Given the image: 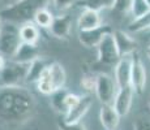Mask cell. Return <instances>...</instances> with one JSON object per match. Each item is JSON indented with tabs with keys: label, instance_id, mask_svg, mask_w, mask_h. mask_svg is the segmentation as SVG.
<instances>
[{
	"label": "cell",
	"instance_id": "24",
	"mask_svg": "<svg viewBox=\"0 0 150 130\" xmlns=\"http://www.w3.org/2000/svg\"><path fill=\"white\" fill-rule=\"evenodd\" d=\"M150 9V5L148 4L146 0H132V7H131V16L132 20H136L145 14Z\"/></svg>",
	"mask_w": 150,
	"mask_h": 130
},
{
	"label": "cell",
	"instance_id": "14",
	"mask_svg": "<svg viewBox=\"0 0 150 130\" xmlns=\"http://www.w3.org/2000/svg\"><path fill=\"white\" fill-rule=\"evenodd\" d=\"M114 38L120 56H129V55H134L137 52L138 43L128 31L114 30Z\"/></svg>",
	"mask_w": 150,
	"mask_h": 130
},
{
	"label": "cell",
	"instance_id": "10",
	"mask_svg": "<svg viewBox=\"0 0 150 130\" xmlns=\"http://www.w3.org/2000/svg\"><path fill=\"white\" fill-rule=\"evenodd\" d=\"M146 81H148L146 68H145V65H144L142 60L137 56V53H134L133 55V65H132L131 86L133 87V90L137 95H141L145 91Z\"/></svg>",
	"mask_w": 150,
	"mask_h": 130
},
{
	"label": "cell",
	"instance_id": "13",
	"mask_svg": "<svg viewBox=\"0 0 150 130\" xmlns=\"http://www.w3.org/2000/svg\"><path fill=\"white\" fill-rule=\"evenodd\" d=\"M91 105H93V98L90 96V94L81 95L80 102L74 107H72L62 118L64 121H67V122H80L85 117V115L89 112Z\"/></svg>",
	"mask_w": 150,
	"mask_h": 130
},
{
	"label": "cell",
	"instance_id": "25",
	"mask_svg": "<svg viewBox=\"0 0 150 130\" xmlns=\"http://www.w3.org/2000/svg\"><path fill=\"white\" fill-rule=\"evenodd\" d=\"M131 7H132V0H114L111 11L115 14L125 16V14L131 13Z\"/></svg>",
	"mask_w": 150,
	"mask_h": 130
},
{
	"label": "cell",
	"instance_id": "5",
	"mask_svg": "<svg viewBox=\"0 0 150 130\" xmlns=\"http://www.w3.org/2000/svg\"><path fill=\"white\" fill-rule=\"evenodd\" d=\"M22 43L20 37V25L13 22L4 21V27L0 34V53H3L7 59H12Z\"/></svg>",
	"mask_w": 150,
	"mask_h": 130
},
{
	"label": "cell",
	"instance_id": "38",
	"mask_svg": "<svg viewBox=\"0 0 150 130\" xmlns=\"http://www.w3.org/2000/svg\"><path fill=\"white\" fill-rule=\"evenodd\" d=\"M0 3H1V1H0Z\"/></svg>",
	"mask_w": 150,
	"mask_h": 130
},
{
	"label": "cell",
	"instance_id": "29",
	"mask_svg": "<svg viewBox=\"0 0 150 130\" xmlns=\"http://www.w3.org/2000/svg\"><path fill=\"white\" fill-rule=\"evenodd\" d=\"M133 130H150V118L146 116H138L133 121Z\"/></svg>",
	"mask_w": 150,
	"mask_h": 130
},
{
	"label": "cell",
	"instance_id": "19",
	"mask_svg": "<svg viewBox=\"0 0 150 130\" xmlns=\"http://www.w3.org/2000/svg\"><path fill=\"white\" fill-rule=\"evenodd\" d=\"M50 63L45 59V57L39 56L38 59H35L34 61H31L29 64L28 69V76H26V85H35L38 82V79L41 78L43 72L46 70V68L48 66Z\"/></svg>",
	"mask_w": 150,
	"mask_h": 130
},
{
	"label": "cell",
	"instance_id": "9",
	"mask_svg": "<svg viewBox=\"0 0 150 130\" xmlns=\"http://www.w3.org/2000/svg\"><path fill=\"white\" fill-rule=\"evenodd\" d=\"M132 65H133V55H129V56H122L114 66V78L119 89L131 85Z\"/></svg>",
	"mask_w": 150,
	"mask_h": 130
},
{
	"label": "cell",
	"instance_id": "1",
	"mask_svg": "<svg viewBox=\"0 0 150 130\" xmlns=\"http://www.w3.org/2000/svg\"><path fill=\"white\" fill-rule=\"evenodd\" d=\"M35 98L25 86L0 89V122L20 125L33 117Z\"/></svg>",
	"mask_w": 150,
	"mask_h": 130
},
{
	"label": "cell",
	"instance_id": "30",
	"mask_svg": "<svg viewBox=\"0 0 150 130\" xmlns=\"http://www.w3.org/2000/svg\"><path fill=\"white\" fill-rule=\"evenodd\" d=\"M80 99H81V95H77V94H74V92L69 91L67 98H65V109H67V112L72 107L76 105V104L80 102ZM67 112H65V113H67Z\"/></svg>",
	"mask_w": 150,
	"mask_h": 130
},
{
	"label": "cell",
	"instance_id": "26",
	"mask_svg": "<svg viewBox=\"0 0 150 130\" xmlns=\"http://www.w3.org/2000/svg\"><path fill=\"white\" fill-rule=\"evenodd\" d=\"M52 8L59 13H67L73 5L79 3V0H51Z\"/></svg>",
	"mask_w": 150,
	"mask_h": 130
},
{
	"label": "cell",
	"instance_id": "18",
	"mask_svg": "<svg viewBox=\"0 0 150 130\" xmlns=\"http://www.w3.org/2000/svg\"><path fill=\"white\" fill-rule=\"evenodd\" d=\"M20 37L24 43L29 44H38L41 39V29L33 21H28L20 25Z\"/></svg>",
	"mask_w": 150,
	"mask_h": 130
},
{
	"label": "cell",
	"instance_id": "17",
	"mask_svg": "<svg viewBox=\"0 0 150 130\" xmlns=\"http://www.w3.org/2000/svg\"><path fill=\"white\" fill-rule=\"evenodd\" d=\"M41 56L39 55V48L38 44H29V43L22 42L20 44L18 50L16 51L14 56L11 60H14L17 63H22V64H30L35 59Z\"/></svg>",
	"mask_w": 150,
	"mask_h": 130
},
{
	"label": "cell",
	"instance_id": "31",
	"mask_svg": "<svg viewBox=\"0 0 150 130\" xmlns=\"http://www.w3.org/2000/svg\"><path fill=\"white\" fill-rule=\"evenodd\" d=\"M7 61H8L7 57H5L3 53H0V70H1V69L5 66V64H7Z\"/></svg>",
	"mask_w": 150,
	"mask_h": 130
},
{
	"label": "cell",
	"instance_id": "6",
	"mask_svg": "<svg viewBox=\"0 0 150 130\" xmlns=\"http://www.w3.org/2000/svg\"><path fill=\"white\" fill-rule=\"evenodd\" d=\"M117 90H119V86H117L114 76H110L107 73H98L96 76L94 94H96L100 105H112Z\"/></svg>",
	"mask_w": 150,
	"mask_h": 130
},
{
	"label": "cell",
	"instance_id": "22",
	"mask_svg": "<svg viewBox=\"0 0 150 130\" xmlns=\"http://www.w3.org/2000/svg\"><path fill=\"white\" fill-rule=\"evenodd\" d=\"M150 30V9L145 14L138 17L136 20H132L128 25V31L131 33H142V31Z\"/></svg>",
	"mask_w": 150,
	"mask_h": 130
},
{
	"label": "cell",
	"instance_id": "34",
	"mask_svg": "<svg viewBox=\"0 0 150 130\" xmlns=\"http://www.w3.org/2000/svg\"><path fill=\"white\" fill-rule=\"evenodd\" d=\"M146 56H148L149 60H150V46H149L148 48H146Z\"/></svg>",
	"mask_w": 150,
	"mask_h": 130
},
{
	"label": "cell",
	"instance_id": "7",
	"mask_svg": "<svg viewBox=\"0 0 150 130\" xmlns=\"http://www.w3.org/2000/svg\"><path fill=\"white\" fill-rule=\"evenodd\" d=\"M120 57L122 56L117 50L114 33H110L97 47V63L103 66H115Z\"/></svg>",
	"mask_w": 150,
	"mask_h": 130
},
{
	"label": "cell",
	"instance_id": "11",
	"mask_svg": "<svg viewBox=\"0 0 150 130\" xmlns=\"http://www.w3.org/2000/svg\"><path fill=\"white\" fill-rule=\"evenodd\" d=\"M134 95H136V92H134L133 87L131 85L125 86V87H120L117 90V94L115 96L112 105H114V108L116 109V112L122 117L127 116L129 113V111L132 108V104H133Z\"/></svg>",
	"mask_w": 150,
	"mask_h": 130
},
{
	"label": "cell",
	"instance_id": "23",
	"mask_svg": "<svg viewBox=\"0 0 150 130\" xmlns=\"http://www.w3.org/2000/svg\"><path fill=\"white\" fill-rule=\"evenodd\" d=\"M77 4L81 5L82 9H91V11H97L100 12L103 9H111L114 0H79Z\"/></svg>",
	"mask_w": 150,
	"mask_h": 130
},
{
	"label": "cell",
	"instance_id": "33",
	"mask_svg": "<svg viewBox=\"0 0 150 130\" xmlns=\"http://www.w3.org/2000/svg\"><path fill=\"white\" fill-rule=\"evenodd\" d=\"M3 27H4V20L0 16V34H1V31H3Z\"/></svg>",
	"mask_w": 150,
	"mask_h": 130
},
{
	"label": "cell",
	"instance_id": "3",
	"mask_svg": "<svg viewBox=\"0 0 150 130\" xmlns=\"http://www.w3.org/2000/svg\"><path fill=\"white\" fill-rule=\"evenodd\" d=\"M65 83H67V72L64 66L57 61H52L43 72L38 82L35 83V87L42 95L50 96L55 91L64 89Z\"/></svg>",
	"mask_w": 150,
	"mask_h": 130
},
{
	"label": "cell",
	"instance_id": "37",
	"mask_svg": "<svg viewBox=\"0 0 150 130\" xmlns=\"http://www.w3.org/2000/svg\"><path fill=\"white\" fill-rule=\"evenodd\" d=\"M149 34H150V30H149Z\"/></svg>",
	"mask_w": 150,
	"mask_h": 130
},
{
	"label": "cell",
	"instance_id": "28",
	"mask_svg": "<svg viewBox=\"0 0 150 130\" xmlns=\"http://www.w3.org/2000/svg\"><path fill=\"white\" fill-rule=\"evenodd\" d=\"M81 87L86 92H94V90H96V76L85 74L81 78Z\"/></svg>",
	"mask_w": 150,
	"mask_h": 130
},
{
	"label": "cell",
	"instance_id": "27",
	"mask_svg": "<svg viewBox=\"0 0 150 130\" xmlns=\"http://www.w3.org/2000/svg\"><path fill=\"white\" fill-rule=\"evenodd\" d=\"M57 129L59 130H88V128L85 126V124L82 121H80V122H67L63 118L57 122Z\"/></svg>",
	"mask_w": 150,
	"mask_h": 130
},
{
	"label": "cell",
	"instance_id": "4",
	"mask_svg": "<svg viewBox=\"0 0 150 130\" xmlns=\"http://www.w3.org/2000/svg\"><path fill=\"white\" fill-rule=\"evenodd\" d=\"M29 64L8 60L4 68L0 70V89L21 87L26 85Z\"/></svg>",
	"mask_w": 150,
	"mask_h": 130
},
{
	"label": "cell",
	"instance_id": "12",
	"mask_svg": "<svg viewBox=\"0 0 150 130\" xmlns=\"http://www.w3.org/2000/svg\"><path fill=\"white\" fill-rule=\"evenodd\" d=\"M72 26H73L72 17L68 13H59L57 16H55L48 31L56 39H68L72 33Z\"/></svg>",
	"mask_w": 150,
	"mask_h": 130
},
{
	"label": "cell",
	"instance_id": "8",
	"mask_svg": "<svg viewBox=\"0 0 150 130\" xmlns=\"http://www.w3.org/2000/svg\"><path fill=\"white\" fill-rule=\"evenodd\" d=\"M114 33L112 27L110 25H100L99 27L91 29V30H83L79 31V42L82 44V47L85 48H96L99 46V43L102 42V39L105 38L107 34Z\"/></svg>",
	"mask_w": 150,
	"mask_h": 130
},
{
	"label": "cell",
	"instance_id": "21",
	"mask_svg": "<svg viewBox=\"0 0 150 130\" xmlns=\"http://www.w3.org/2000/svg\"><path fill=\"white\" fill-rule=\"evenodd\" d=\"M54 18H55V14L46 7V8L39 9L38 12L35 13V16H34V18H33V22L38 26L39 29H50L54 22Z\"/></svg>",
	"mask_w": 150,
	"mask_h": 130
},
{
	"label": "cell",
	"instance_id": "16",
	"mask_svg": "<svg viewBox=\"0 0 150 130\" xmlns=\"http://www.w3.org/2000/svg\"><path fill=\"white\" fill-rule=\"evenodd\" d=\"M120 116L114 108V105H100L99 121L105 130H116L120 124Z\"/></svg>",
	"mask_w": 150,
	"mask_h": 130
},
{
	"label": "cell",
	"instance_id": "15",
	"mask_svg": "<svg viewBox=\"0 0 150 130\" xmlns=\"http://www.w3.org/2000/svg\"><path fill=\"white\" fill-rule=\"evenodd\" d=\"M100 25H103L102 16H100V12H97V11L82 9V12L80 13L79 18H77V29H79V31L91 30V29L99 27Z\"/></svg>",
	"mask_w": 150,
	"mask_h": 130
},
{
	"label": "cell",
	"instance_id": "35",
	"mask_svg": "<svg viewBox=\"0 0 150 130\" xmlns=\"http://www.w3.org/2000/svg\"><path fill=\"white\" fill-rule=\"evenodd\" d=\"M148 104H149V107H150V98H149V99H148Z\"/></svg>",
	"mask_w": 150,
	"mask_h": 130
},
{
	"label": "cell",
	"instance_id": "36",
	"mask_svg": "<svg viewBox=\"0 0 150 130\" xmlns=\"http://www.w3.org/2000/svg\"><path fill=\"white\" fill-rule=\"evenodd\" d=\"M146 1H148V4H149V5H150V0H146Z\"/></svg>",
	"mask_w": 150,
	"mask_h": 130
},
{
	"label": "cell",
	"instance_id": "2",
	"mask_svg": "<svg viewBox=\"0 0 150 130\" xmlns=\"http://www.w3.org/2000/svg\"><path fill=\"white\" fill-rule=\"evenodd\" d=\"M50 0H20L16 4L0 8V16L4 21L21 25L24 22L33 21L35 13L46 8Z\"/></svg>",
	"mask_w": 150,
	"mask_h": 130
},
{
	"label": "cell",
	"instance_id": "32",
	"mask_svg": "<svg viewBox=\"0 0 150 130\" xmlns=\"http://www.w3.org/2000/svg\"><path fill=\"white\" fill-rule=\"evenodd\" d=\"M0 1L3 3V5L4 7H8V5H13V4H16L17 1H20V0H0Z\"/></svg>",
	"mask_w": 150,
	"mask_h": 130
},
{
	"label": "cell",
	"instance_id": "20",
	"mask_svg": "<svg viewBox=\"0 0 150 130\" xmlns=\"http://www.w3.org/2000/svg\"><path fill=\"white\" fill-rule=\"evenodd\" d=\"M69 90L68 89H60V90L55 91L54 94L50 95V104L52 107L54 111H56L57 113H62V116H64L67 109H65V98H67Z\"/></svg>",
	"mask_w": 150,
	"mask_h": 130
}]
</instances>
